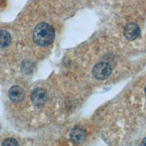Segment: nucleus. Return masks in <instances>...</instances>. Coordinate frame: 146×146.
Listing matches in <instances>:
<instances>
[{"instance_id": "f257e3e1", "label": "nucleus", "mask_w": 146, "mask_h": 146, "mask_svg": "<svg viewBox=\"0 0 146 146\" xmlns=\"http://www.w3.org/2000/svg\"><path fill=\"white\" fill-rule=\"evenodd\" d=\"M33 38L38 46L47 47L55 40V31L49 24L41 23L35 27Z\"/></svg>"}, {"instance_id": "f03ea898", "label": "nucleus", "mask_w": 146, "mask_h": 146, "mask_svg": "<svg viewBox=\"0 0 146 146\" xmlns=\"http://www.w3.org/2000/svg\"><path fill=\"white\" fill-rule=\"evenodd\" d=\"M112 73V68L109 63L106 62H100L97 64L92 69V74L94 78L97 80L103 81L109 78Z\"/></svg>"}, {"instance_id": "7ed1b4c3", "label": "nucleus", "mask_w": 146, "mask_h": 146, "mask_svg": "<svg viewBox=\"0 0 146 146\" xmlns=\"http://www.w3.org/2000/svg\"><path fill=\"white\" fill-rule=\"evenodd\" d=\"M31 99L33 105H35L36 107H41L47 102V92L42 88H36L31 92Z\"/></svg>"}, {"instance_id": "20e7f679", "label": "nucleus", "mask_w": 146, "mask_h": 146, "mask_svg": "<svg viewBox=\"0 0 146 146\" xmlns=\"http://www.w3.org/2000/svg\"><path fill=\"white\" fill-rule=\"evenodd\" d=\"M124 36L128 40H135L140 36V28L135 23H128L124 29Z\"/></svg>"}, {"instance_id": "39448f33", "label": "nucleus", "mask_w": 146, "mask_h": 146, "mask_svg": "<svg viewBox=\"0 0 146 146\" xmlns=\"http://www.w3.org/2000/svg\"><path fill=\"white\" fill-rule=\"evenodd\" d=\"M86 131L82 126H75L70 132V139L74 143H81L86 137Z\"/></svg>"}, {"instance_id": "423d86ee", "label": "nucleus", "mask_w": 146, "mask_h": 146, "mask_svg": "<svg viewBox=\"0 0 146 146\" xmlns=\"http://www.w3.org/2000/svg\"><path fill=\"white\" fill-rule=\"evenodd\" d=\"M24 91L23 90V88H21L18 85H15L13 86L8 92V97L10 99V100L14 103H18L22 101L24 98Z\"/></svg>"}, {"instance_id": "0eeeda50", "label": "nucleus", "mask_w": 146, "mask_h": 146, "mask_svg": "<svg viewBox=\"0 0 146 146\" xmlns=\"http://www.w3.org/2000/svg\"><path fill=\"white\" fill-rule=\"evenodd\" d=\"M11 42V35L6 31H0V48H4L9 46Z\"/></svg>"}, {"instance_id": "6e6552de", "label": "nucleus", "mask_w": 146, "mask_h": 146, "mask_svg": "<svg viewBox=\"0 0 146 146\" xmlns=\"http://www.w3.org/2000/svg\"><path fill=\"white\" fill-rule=\"evenodd\" d=\"M2 145H4V146H16V145H18V142L13 138H8V139H5V140L2 143Z\"/></svg>"}, {"instance_id": "1a4fd4ad", "label": "nucleus", "mask_w": 146, "mask_h": 146, "mask_svg": "<svg viewBox=\"0 0 146 146\" xmlns=\"http://www.w3.org/2000/svg\"><path fill=\"white\" fill-rule=\"evenodd\" d=\"M141 145H143V146H146V137L143 139V140L142 141V143H141Z\"/></svg>"}, {"instance_id": "9d476101", "label": "nucleus", "mask_w": 146, "mask_h": 146, "mask_svg": "<svg viewBox=\"0 0 146 146\" xmlns=\"http://www.w3.org/2000/svg\"><path fill=\"white\" fill-rule=\"evenodd\" d=\"M144 92H145V96H146V87H145V89H144Z\"/></svg>"}]
</instances>
